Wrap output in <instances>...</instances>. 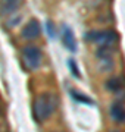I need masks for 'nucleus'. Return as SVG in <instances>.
<instances>
[{"label": "nucleus", "instance_id": "obj_11", "mask_svg": "<svg viewBox=\"0 0 125 132\" xmlns=\"http://www.w3.org/2000/svg\"><path fill=\"white\" fill-rule=\"evenodd\" d=\"M68 66H69V69H71V73H72L75 78H81L80 71H78V68H77V65H75V60H74V59H68Z\"/></svg>", "mask_w": 125, "mask_h": 132}, {"label": "nucleus", "instance_id": "obj_5", "mask_svg": "<svg viewBox=\"0 0 125 132\" xmlns=\"http://www.w3.org/2000/svg\"><path fill=\"white\" fill-rule=\"evenodd\" d=\"M62 41L69 52H75L77 50V41H75L74 32H72V29L69 27H66V25L62 27Z\"/></svg>", "mask_w": 125, "mask_h": 132}, {"label": "nucleus", "instance_id": "obj_9", "mask_svg": "<svg viewBox=\"0 0 125 132\" xmlns=\"http://www.w3.org/2000/svg\"><path fill=\"white\" fill-rule=\"evenodd\" d=\"M71 94H72L74 100H77V101H80V103H84V104H94V101L90 98H87V97H84V94H80V93H77V91L71 90Z\"/></svg>", "mask_w": 125, "mask_h": 132}, {"label": "nucleus", "instance_id": "obj_13", "mask_svg": "<svg viewBox=\"0 0 125 132\" xmlns=\"http://www.w3.org/2000/svg\"><path fill=\"white\" fill-rule=\"evenodd\" d=\"M113 132H119V131H113Z\"/></svg>", "mask_w": 125, "mask_h": 132}, {"label": "nucleus", "instance_id": "obj_1", "mask_svg": "<svg viewBox=\"0 0 125 132\" xmlns=\"http://www.w3.org/2000/svg\"><path fill=\"white\" fill-rule=\"evenodd\" d=\"M54 107H56V98L52 94H49V93L40 94L35 98V101H34V107H33L34 118L37 119L38 122L46 120L53 113Z\"/></svg>", "mask_w": 125, "mask_h": 132}, {"label": "nucleus", "instance_id": "obj_8", "mask_svg": "<svg viewBox=\"0 0 125 132\" xmlns=\"http://www.w3.org/2000/svg\"><path fill=\"white\" fill-rule=\"evenodd\" d=\"M121 87H122V84H121V79L119 78H111V79L106 81V88L109 91H119Z\"/></svg>", "mask_w": 125, "mask_h": 132}, {"label": "nucleus", "instance_id": "obj_6", "mask_svg": "<svg viewBox=\"0 0 125 132\" xmlns=\"http://www.w3.org/2000/svg\"><path fill=\"white\" fill-rule=\"evenodd\" d=\"M112 120H115L116 123H124L125 122V109L121 103H112L111 109H109Z\"/></svg>", "mask_w": 125, "mask_h": 132}, {"label": "nucleus", "instance_id": "obj_12", "mask_svg": "<svg viewBox=\"0 0 125 132\" xmlns=\"http://www.w3.org/2000/svg\"><path fill=\"white\" fill-rule=\"evenodd\" d=\"M46 28H47V32H49V37L50 38H54L56 37V32H54V25L49 21L47 24H46Z\"/></svg>", "mask_w": 125, "mask_h": 132}, {"label": "nucleus", "instance_id": "obj_3", "mask_svg": "<svg viewBox=\"0 0 125 132\" xmlns=\"http://www.w3.org/2000/svg\"><path fill=\"white\" fill-rule=\"evenodd\" d=\"M85 40L88 41H103L107 46L109 43L116 40V32L112 29H105V31H91L85 34Z\"/></svg>", "mask_w": 125, "mask_h": 132}, {"label": "nucleus", "instance_id": "obj_7", "mask_svg": "<svg viewBox=\"0 0 125 132\" xmlns=\"http://www.w3.org/2000/svg\"><path fill=\"white\" fill-rule=\"evenodd\" d=\"M19 2L18 0H12V2H2L0 3V13L2 15H10L19 7Z\"/></svg>", "mask_w": 125, "mask_h": 132}, {"label": "nucleus", "instance_id": "obj_2", "mask_svg": "<svg viewBox=\"0 0 125 132\" xmlns=\"http://www.w3.org/2000/svg\"><path fill=\"white\" fill-rule=\"evenodd\" d=\"M22 59L28 69H37L41 65V52L37 46H25L22 48Z\"/></svg>", "mask_w": 125, "mask_h": 132}, {"label": "nucleus", "instance_id": "obj_4", "mask_svg": "<svg viewBox=\"0 0 125 132\" xmlns=\"http://www.w3.org/2000/svg\"><path fill=\"white\" fill-rule=\"evenodd\" d=\"M41 29H40V24L35 21V19H31L28 24L25 25L22 31H21V35L25 40H34V38H38Z\"/></svg>", "mask_w": 125, "mask_h": 132}, {"label": "nucleus", "instance_id": "obj_10", "mask_svg": "<svg viewBox=\"0 0 125 132\" xmlns=\"http://www.w3.org/2000/svg\"><path fill=\"white\" fill-rule=\"evenodd\" d=\"M112 54V48L109 47V46H101V47H99V50H97V56L100 57V59H107V57Z\"/></svg>", "mask_w": 125, "mask_h": 132}]
</instances>
